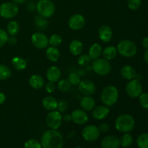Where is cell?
I'll return each mask as SVG.
<instances>
[{
  "label": "cell",
  "mask_w": 148,
  "mask_h": 148,
  "mask_svg": "<svg viewBox=\"0 0 148 148\" xmlns=\"http://www.w3.org/2000/svg\"><path fill=\"white\" fill-rule=\"evenodd\" d=\"M120 145L123 147H128L132 145L133 143V137L130 133H124L119 139Z\"/></svg>",
  "instance_id": "obj_29"
},
{
  "label": "cell",
  "mask_w": 148,
  "mask_h": 148,
  "mask_svg": "<svg viewBox=\"0 0 148 148\" xmlns=\"http://www.w3.org/2000/svg\"><path fill=\"white\" fill-rule=\"evenodd\" d=\"M75 148H82V147H76Z\"/></svg>",
  "instance_id": "obj_51"
},
{
  "label": "cell",
  "mask_w": 148,
  "mask_h": 148,
  "mask_svg": "<svg viewBox=\"0 0 148 148\" xmlns=\"http://www.w3.org/2000/svg\"><path fill=\"white\" fill-rule=\"evenodd\" d=\"M79 105L82 109L85 111H90L95 108V101L93 98L91 96H85L82 97L79 101Z\"/></svg>",
  "instance_id": "obj_19"
},
{
  "label": "cell",
  "mask_w": 148,
  "mask_h": 148,
  "mask_svg": "<svg viewBox=\"0 0 148 148\" xmlns=\"http://www.w3.org/2000/svg\"><path fill=\"white\" fill-rule=\"evenodd\" d=\"M102 52L103 49L101 45H100L99 43H93V44L90 47L88 55H89L91 60H95V59L100 58V56L102 55Z\"/></svg>",
  "instance_id": "obj_24"
},
{
  "label": "cell",
  "mask_w": 148,
  "mask_h": 148,
  "mask_svg": "<svg viewBox=\"0 0 148 148\" xmlns=\"http://www.w3.org/2000/svg\"><path fill=\"white\" fill-rule=\"evenodd\" d=\"M117 49L116 48L114 47L113 46H109L106 47L105 49L103 50L102 54H103V57L106 60L110 61L114 59V58L117 55Z\"/></svg>",
  "instance_id": "obj_27"
},
{
  "label": "cell",
  "mask_w": 148,
  "mask_h": 148,
  "mask_svg": "<svg viewBox=\"0 0 148 148\" xmlns=\"http://www.w3.org/2000/svg\"><path fill=\"white\" fill-rule=\"evenodd\" d=\"M20 31V25L17 21H10L7 25V33L12 36H15Z\"/></svg>",
  "instance_id": "obj_28"
},
{
  "label": "cell",
  "mask_w": 148,
  "mask_h": 148,
  "mask_svg": "<svg viewBox=\"0 0 148 148\" xmlns=\"http://www.w3.org/2000/svg\"><path fill=\"white\" fill-rule=\"evenodd\" d=\"M119 97V90L114 85H108L103 88L101 94V102L103 105L111 107L117 103Z\"/></svg>",
  "instance_id": "obj_2"
},
{
  "label": "cell",
  "mask_w": 148,
  "mask_h": 148,
  "mask_svg": "<svg viewBox=\"0 0 148 148\" xmlns=\"http://www.w3.org/2000/svg\"><path fill=\"white\" fill-rule=\"evenodd\" d=\"M11 75L12 72L8 66L4 64H0V80H6Z\"/></svg>",
  "instance_id": "obj_31"
},
{
  "label": "cell",
  "mask_w": 148,
  "mask_h": 148,
  "mask_svg": "<svg viewBox=\"0 0 148 148\" xmlns=\"http://www.w3.org/2000/svg\"><path fill=\"white\" fill-rule=\"evenodd\" d=\"M9 38V35L7 31L0 28V48L4 46L7 43Z\"/></svg>",
  "instance_id": "obj_39"
},
{
  "label": "cell",
  "mask_w": 148,
  "mask_h": 148,
  "mask_svg": "<svg viewBox=\"0 0 148 148\" xmlns=\"http://www.w3.org/2000/svg\"><path fill=\"white\" fill-rule=\"evenodd\" d=\"M7 43H8L10 46H14V45L17 43V38H16L14 36H10V37H9L8 40H7Z\"/></svg>",
  "instance_id": "obj_44"
},
{
  "label": "cell",
  "mask_w": 148,
  "mask_h": 148,
  "mask_svg": "<svg viewBox=\"0 0 148 148\" xmlns=\"http://www.w3.org/2000/svg\"><path fill=\"white\" fill-rule=\"evenodd\" d=\"M68 108V103L65 100H61L60 101L58 102L57 111L60 112L61 114H63L67 110Z\"/></svg>",
  "instance_id": "obj_40"
},
{
  "label": "cell",
  "mask_w": 148,
  "mask_h": 148,
  "mask_svg": "<svg viewBox=\"0 0 148 148\" xmlns=\"http://www.w3.org/2000/svg\"><path fill=\"white\" fill-rule=\"evenodd\" d=\"M135 125L134 118L130 114H121L119 116L115 121V127L116 130L122 133H129L132 132Z\"/></svg>",
  "instance_id": "obj_3"
},
{
  "label": "cell",
  "mask_w": 148,
  "mask_h": 148,
  "mask_svg": "<svg viewBox=\"0 0 148 148\" xmlns=\"http://www.w3.org/2000/svg\"><path fill=\"white\" fill-rule=\"evenodd\" d=\"M19 7L13 1H7L0 4V16L4 19H12L17 15Z\"/></svg>",
  "instance_id": "obj_7"
},
{
  "label": "cell",
  "mask_w": 148,
  "mask_h": 148,
  "mask_svg": "<svg viewBox=\"0 0 148 148\" xmlns=\"http://www.w3.org/2000/svg\"><path fill=\"white\" fill-rule=\"evenodd\" d=\"M143 46L146 49H148V37L144 38L143 40Z\"/></svg>",
  "instance_id": "obj_47"
},
{
  "label": "cell",
  "mask_w": 148,
  "mask_h": 148,
  "mask_svg": "<svg viewBox=\"0 0 148 148\" xmlns=\"http://www.w3.org/2000/svg\"><path fill=\"white\" fill-rule=\"evenodd\" d=\"M101 134L99 129L95 125H88L82 130V135L85 140L88 142H94L98 140Z\"/></svg>",
  "instance_id": "obj_9"
},
{
  "label": "cell",
  "mask_w": 148,
  "mask_h": 148,
  "mask_svg": "<svg viewBox=\"0 0 148 148\" xmlns=\"http://www.w3.org/2000/svg\"><path fill=\"white\" fill-rule=\"evenodd\" d=\"M69 50L74 56H79L83 51V44L79 40L75 39L69 43Z\"/></svg>",
  "instance_id": "obj_22"
},
{
  "label": "cell",
  "mask_w": 148,
  "mask_h": 148,
  "mask_svg": "<svg viewBox=\"0 0 148 148\" xmlns=\"http://www.w3.org/2000/svg\"><path fill=\"white\" fill-rule=\"evenodd\" d=\"M85 25V18L80 14H75L71 16L68 21V25L73 30H81Z\"/></svg>",
  "instance_id": "obj_13"
},
{
  "label": "cell",
  "mask_w": 148,
  "mask_h": 148,
  "mask_svg": "<svg viewBox=\"0 0 148 148\" xmlns=\"http://www.w3.org/2000/svg\"><path fill=\"white\" fill-rule=\"evenodd\" d=\"M58 102L56 98L53 96H46L42 100V105L45 109L49 111L57 109Z\"/></svg>",
  "instance_id": "obj_20"
},
{
  "label": "cell",
  "mask_w": 148,
  "mask_h": 148,
  "mask_svg": "<svg viewBox=\"0 0 148 148\" xmlns=\"http://www.w3.org/2000/svg\"><path fill=\"white\" fill-rule=\"evenodd\" d=\"M12 1L13 2L16 3L17 4H24L27 0H12Z\"/></svg>",
  "instance_id": "obj_49"
},
{
  "label": "cell",
  "mask_w": 148,
  "mask_h": 148,
  "mask_svg": "<svg viewBox=\"0 0 148 148\" xmlns=\"http://www.w3.org/2000/svg\"><path fill=\"white\" fill-rule=\"evenodd\" d=\"M62 121H66V122H69V121H72V116H71V114H64L62 116Z\"/></svg>",
  "instance_id": "obj_45"
},
{
  "label": "cell",
  "mask_w": 148,
  "mask_h": 148,
  "mask_svg": "<svg viewBox=\"0 0 148 148\" xmlns=\"http://www.w3.org/2000/svg\"><path fill=\"white\" fill-rule=\"evenodd\" d=\"M117 52L124 57H132L137 52V47L134 42L130 40H123L119 43Z\"/></svg>",
  "instance_id": "obj_4"
},
{
  "label": "cell",
  "mask_w": 148,
  "mask_h": 148,
  "mask_svg": "<svg viewBox=\"0 0 148 148\" xmlns=\"http://www.w3.org/2000/svg\"><path fill=\"white\" fill-rule=\"evenodd\" d=\"M62 43V38L60 35L59 34H53L49 38V43L51 46H54V47H58L60 46Z\"/></svg>",
  "instance_id": "obj_33"
},
{
  "label": "cell",
  "mask_w": 148,
  "mask_h": 148,
  "mask_svg": "<svg viewBox=\"0 0 148 148\" xmlns=\"http://www.w3.org/2000/svg\"><path fill=\"white\" fill-rule=\"evenodd\" d=\"M46 123L51 130H58L62 124V115L56 110L51 111L46 117Z\"/></svg>",
  "instance_id": "obj_8"
},
{
  "label": "cell",
  "mask_w": 148,
  "mask_h": 148,
  "mask_svg": "<svg viewBox=\"0 0 148 148\" xmlns=\"http://www.w3.org/2000/svg\"><path fill=\"white\" fill-rule=\"evenodd\" d=\"M67 80L72 85H78L81 81V77L77 73L75 72H71L68 75Z\"/></svg>",
  "instance_id": "obj_34"
},
{
  "label": "cell",
  "mask_w": 148,
  "mask_h": 148,
  "mask_svg": "<svg viewBox=\"0 0 148 148\" xmlns=\"http://www.w3.org/2000/svg\"><path fill=\"white\" fill-rule=\"evenodd\" d=\"M92 69L97 75L106 76L111 72V64L109 61L106 60L104 58H98L92 62Z\"/></svg>",
  "instance_id": "obj_6"
},
{
  "label": "cell",
  "mask_w": 148,
  "mask_h": 148,
  "mask_svg": "<svg viewBox=\"0 0 148 148\" xmlns=\"http://www.w3.org/2000/svg\"><path fill=\"white\" fill-rule=\"evenodd\" d=\"M6 101V95L4 92H0V106L2 105Z\"/></svg>",
  "instance_id": "obj_46"
},
{
  "label": "cell",
  "mask_w": 148,
  "mask_h": 148,
  "mask_svg": "<svg viewBox=\"0 0 148 148\" xmlns=\"http://www.w3.org/2000/svg\"><path fill=\"white\" fill-rule=\"evenodd\" d=\"M75 131H72L69 133V134H68V136H67V138L71 139V138H72V137H75Z\"/></svg>",
  "instance_id": "obj_50"
},
{
  "label": "cell",
  "mask_w": 148,
  "mask_h": 148,
  "mask_svg": "<svg viewBox=\"0 0 148 148\" xmlns=\"http://www.w3.org/2000/svg\"><path fill=\"white\" fill-rule=\"evenodd\" d=\"M56 87L54 82H49L45 85V89H46V90L49 93H52V92H54L55 90H56Z\"/></svg>",
  "instance_id": "obj_42"
},
{
  "label": "cell",
  "mask_w": 148,
  "mask_h": 148,
  "mask_svg": "<svg viewBox=\"0 0 148 148\" xmlns=\"http://www.w3.org/2000/svg\"><path fill=\"white\" fill-rule=\"evenodd\" d=\"M98 129H99L100 132H108V130H109L110 127H109V125H108V124H106V123H103V124H101L99 125V127H98Z\"/></svg>",
  "instance_id": "obj_43"
},
{
  "label": "cell",
  "mask_w": 148,
  "mask_h": 148,
  "mask_svg": "<svg viewBox=\"0 0 148 148\" xmlns=\"http://www.w3.org/2000/svg\"><path fill=\"white\" fill-rule=\"evenodd\" d=\"M43 148H62L63 147L64 138L57 130H49L43 133L40 140Z\"/></svg>",
  "instance_id": "obj_1"
},
{
  "label": "cell",
  "mask_w": 148,
  "mask_h": 148,
  "mask_svg": "<svg viewBox=\"0 0 148 148\" xmlns=\"http://www.w3.org/2000/svg\"><path fill=\"white\" fill-rule=\"evenodd\" d=\"M120 73H121V77L124 79L129 81L134 79L136 75H137L135 69L130 65H125V66H122L121 70H120Z\"/></svg>",
  "instance_id": "obj_23"
},
{
  "label": "cell",
  "mask_w": 148,
  "mask_h": 148,
  "mask_svg": "<svg viewBox=\"0 0 148 148\" xmlns=\"http://www.w3.org/2000/svg\"><path fill=\"white\" fill-rule=\"evenodd\" d=\"M109 113V107L105 105L98 106L92 110V116L97 120H103L108 116Z\"/></svg>",
  "instance_id": "obj_18"
},
{
  "label": "cell",
  "mask_w": 148,
  "mask_h": 148,
  "mask_svg": "<svg viewBox=\"0 0 148 148\" xmlns=\"http://www.w3.org/2000/svg\"><path fill=\"white\" fill-rule=\"evenodd\" d=\"M35 22L38 27H46L47 25V20L46 18L40 15H37L35 17Z\"/></svg>",
  "instance_id": "obj_41"
},
{
  "label": "cell",
  "mask_w": 148,
  "mask_h": 148,
  "mask_svg": "<svg viewBox=\"0 0 148 148\" xmlns=\"http://www.w3.org/2000/svg\"><path fill=\"white\" fill-rule=\"evenodd\" d=\"M46 56L49 61L52 62H56L60 58V52L57 47L50 46L46 49Z\"/></svg>",
  "instance_id": "obj_25"
},
{
  "label": "cell",
  "mask_w": 148,
  "mask_h": 148,
  "mask_svg": "<svg viewBox=\"0 0 148 148\" xmlns=\"http://www.w3.org/2000/svg\"><path fill=\"white\" fill-rule=\"evenodd\" d=\"M126 92L131 98H138L143 93V86L139 80L132 79L126 85Z\"/></svg>",
  "instance_id": "obj_10"
},
{
  "label": "cell",
  "mask_w": 148,
  "mask_h": 148,
  "mask_svg": "<svg viewBox=\"0 0 148 148\" xmlns=\"http://www.w3.org/2000/svg\"><path fill=\"white\" fill-rule=\"evenodd\" d=\"M62 77V71L58 66H51L46 71V78L49 82H57Z\"/></svg>",
  "instance_id": "obj_16"
},
{
  "label": "cell",
  "mask_w": 148,
  "mask_h": 148,
  "mask_svg": "<svg viewBox=\"0 0 148 148\" xmlns=\"http://www.w3.org/2000/svg\"><path fill=\"white\" fill-rule=\"evenodd\" d=\"M12 65L13 67L18 71L24 70L27 66V62L25 59L19 56H14L11 60Z\"/></svg>",
  "instance_id": "obj_26"
},
{
  "label": "cell",
  "mask_w": 148,
  "mask_h": 148,
  "mask_svg": "<svg viewBox=\"0 0 148 148\" xmlns=\"http://www.w3.org/2000/svg\"><path fill=\"white\" fill-rule=\"evenodd\" d=\"M144 59H145V62L148 64V49L145 51L144 53Z\"/></svg>",
  "instance_id": "obj_48"
},
{
  "label": "cell",
  "mask_w": 148,
  "mask_h": 148,
  "mask_svg": "<svg viewBox=\"0 0 148 148\" xmlns=\"http://www.w3.org/2000/svg\"><path fill=\"white\" fill-rule=\"evenodd\" d=\"M32 44L38 49H45L49 46V38L44 33L37 32L32 35Z\"/></svg>",
  "instance_id": "obj_11"
},
{
  "label": "cell",
  "mask_w": 148,
  "mask_h": 148,
  "mask_svg": "<svg viewBox=\"0 0 148 148\" xmlns=\"http://www.w3.org/2000/svg\"><path fill=\"white\" fill-rule=\"evenodd\" d=\"M72 116V121L75 124L78 125H83L85 123L88 122V114L83 109H76L73 111L71 114Z\"/></svg>",
  "instance_id": "obj_14"
},
{
  "label": "cell",
  "mask_w": 148,
  "mask_h": 148,
  "mask_svg": "<svg viewBox=\"0 0 148 148\" xmlns=\"http://www.w3.org/2000/svg\"><path fill=\"white\" fill-rule=\"evenodd\" d=\"M98 36L100 40L103 43H108L113 38V31L111 27L107 25H103L98 30Z\"/></svg>",
  "instance_id": "obj_15"
},
{
  "label": "cell",
  "mask_w": 148,
  "mask_h": 148,
  "mask_svg": "<svg viewBox=\"0 0 148 148\" xmlns=\"http://www.w3.org/2000/svg\"><path fill=\"white\" fill-rule=\"evenodd\" d=\"M91 62V59L88 54H82L78 57L77 64L81 66H85L89 64Z\"/></svg>",
  "instance_id": "obj_36"
},
{
  "label": "cell",
  "mask_w": 148,
  "mask_h": 148,
  "mask_svg": "<svg viewBox=\"0 0 148 148\" xmlns=\"http://www.w3.org/2000/svg\"><path fill=\"white\" fill-rule=\"evenodd\" d=\"M137 143L140 148H148V133L140 134L137 138Z\"/></svg>",
  "instance_id": "obj_32"
},
{
  "label": "cell",
  "mask_w": 148,
  "mask_h": 148,
  "mask_svg": "<svg viewBox=\"0 0 148 148\" xmlns=\"http://www.w3.org/2000/svg\"><path fill=\"white\" fill-rule=\"evenodd\" d=\"M36 10L39 15L49 18L54 14L56 7L51 0H40L36 4Z\"/></svg>",
  "instance_id": "obj_5"
},
{
  "label": "cell",
  "mask_w": 148,
  "mask_h": 148,
  "mask_svg": "<svg viewBox=\"0 0 148 148\" xmlns=\"http://www.w3.org/2000/svg\"><path fill=\"white\" fill-rule=\"evenodd\" d=\"M78 89L79 92L85 96H91L95 93L96 90V86L92 81L90 79H81L78 85Z\"/></svg>",
  "instance_id": "obj_12"
},
{
  "label": "cell",
  "mask_w": 148,
  "mask_h": 148,
  "mask_svg": "<svg viewBox=\"0 0 148 148\" xmlns=\"http://www.w3.org/2000/svg\"><path fill=\"white\" fill-rule=\"evenodd\" d=\"M141 4L142 0H127V6L132 10H137Z\"/></svg>",
  "instance_id": "obj_37"
},
{
  "label": "cell",
  "mask_w": 148,
  "mask_h": 148,
  "mask_svg": "<svg viewBox=\"0 0 148 148\" xmlns=\"http://www.w3.org/2000/svg\"><path fill=\"white\" fill-rule=\"evenodd\" d=\"M139 101H140V106H141L143 108L147 109L148 108V93H146V92L142 93L141 95L139 96Z\"/></svg>",
  "instance_id": "obj_38"
},
{
  "label": "cell",
  "mask_w": 148,
  "mask_h": 148,
  "mask_svg": "<svg viewBox=\"0 0 148 148\" xmlns=\"http://www.w3.org/2000/svg\"><path fill=\"white\" fill-rule=\"evenodd\" d=\"M29 85L32 88L36 90L41 89L45 85V80L40 75H33L29 79Z\"/></svg>",
  "instance_id": "obj_21"
},
{
  "label": "cell",
  "mask_w": 148,
  "mask_h": 148,
  "mask_svg": "<svg viewBox=\"0 0 148 148\" xmlns=\"http://www.w3.org/2000/svg\"><path fill=\"white\" fill-rule=\"evenodd\" d=\"M24 148H42V145L40 142L35 139H30L25 142Z\"/></svg>",
  "instance_id": "obj_35"
},
{
  "label": "cell",
  "mask_w": 148,
  "mask_h": 148,
  "mask_svg": "<svg viewBox=\"0 0 148 148\" xmlns=\"http://www.w3.org/2000/svg\"><path fill=\"white\" fill-rule=\"evenodd\" d=\"M119 139L114 135L106 136L103 139L101 142L102 148H119Z\"/></svg>",
  "instance_id": "obj_17"
},
{
  "label": "cell",
  "mask_w": 148,
  "mask_h": 148,
  "mask_svg": "<svg viewBox=\"0 0 148 148\" xmlns=\"http://www.w3.org/2000/svg\"><path fill=\"white\" fill-rule=\"evenodd\" d=\"M57 82V88L59 91L62 92H66L70 90L72 85L69 83L67 79H60Z\"/></svg>",
  "instance_id": "obj_30"
}]
</instances>
